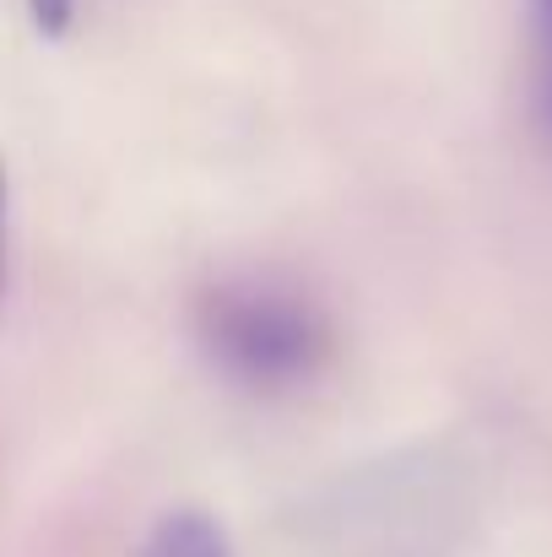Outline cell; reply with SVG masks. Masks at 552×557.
Here are the masks:
<instances>
[{
	"label": "cell",
	"mask_w": 552,
	"mask_h": 557,
	"mask_svg": "<svg viewBox=\"0 0 552 557\" xmlns=\"http://www.w3.org/2000/svg\"><path fill=\"white\" fill-rule=\"evenodd\" d=\"M531 22H537V60H542V103L552 120V0H531Z\"/></svg>",
	"instance_id": "cell-3"
},
{
	"label": "cell",
	"mask_w": 552,
	"mask_h": 557,
	"mask_svg": "<svg viewBox=\"0 0 552 557\" xmlns=\"http://www.w3.org/2000/svg\"><path fill=\"white\" fill-rule=\"evenodd\" d=\"M0 265H5V169H0Z\"/></svg>",
	"instance_id": "cell-4"
},
{
	"label": "cell",
	"mask_w": 552,
	"mask_h": 557,
	"mask_svg": "<svg viewBox=\"0 0 552 557\" xmlns=\"http://www.w3.org/2000/svg\"><path fill=\"white\" fill-rule=\"evenodd\" d=\"M142 557H233L222 525H211L206 515H169L152 525Z\"/></svg>",
	"instance_id": "cell-2"
},
{
	"label": "cell",
	"mask_w": 552,
	"mask_h": 557,
	"mask_svg": "<svg viewBox=\"0 0 552 557\" xmlns=\"http://www.w3.org/2000/svg\"><path fill=\"white\" fill-rule=\"evenodd\" d=\"M206 347L249 384H293L326 358L320 314L271 282H222L200 304Z\"/></svg>",
	"instance_id": "cell-1"
}]
</instances>
